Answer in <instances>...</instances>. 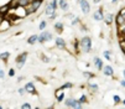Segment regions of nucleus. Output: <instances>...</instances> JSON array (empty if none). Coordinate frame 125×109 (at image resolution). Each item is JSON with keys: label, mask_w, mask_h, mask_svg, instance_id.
Returning a JSON list of instances; mask_svg holds the SVG:
<instances>
[{"label": "nucleus", "mask_w": 125, "mask_h": 109, "mask_svg": "<svg viewBox=\"0 0 125 109\" xmlns=\"http://www.w3.org/2000/svg\"><path fill=\"white\" fill-rule=\"evenodd\" d=\"M50 4H51V6L55 9V10H57V8H58V0H52Z\"/></svg>", "instance_id": "bb28decb"}, {"label": "nucleus", "mask_w": 125, "mask_h": 109, "mask_svg": "<svg viewBox=\"0 0 125 109\" xmlns=\"http://www.w3.org/2000/svg\"><path fill=\"white\" fill-rule=\"evenodd\" d=\"M77 24H79V17H78V16H74L73 19H72V22H71V25L74 26V25H77Z\"/></svg>", "instance_id": "7c9ffc66"}, {"label": "nucleus", "mask_w": 125, "mask_h": 109, "mask_svg": "<svg viewBox=\"0 0 125 109\" xmlns=\"http://www.w3.org/2000/svg\"><path fill=\"white\" fill-rule=\"evenodd\" d=\"M88 87H89V89H91L92 92H98V90H99V86H98L97 83L89 82V83H88Z\"/></svg>", "instance_id": "412c9836"}, {"label": "nucleus", "mask_w": 125, "mask_h": 109, "mask_svg": "<svg viewBox=\"0 0 125 109\" xmlns=\"http://www.w3.org/2000/svg\"><path fill=\"white\" fill-rule=\"evenodd\" d=\"M53 27H55L56 32L61 33V32L63 31V29H64V24H63V21H57V22H55V25H53Z\"/></svg>", "instance_id": "dca6fc26"}, {"label": "nucleus", "mask_w": 125, "mask_h": 109, "mask_svg": "<svg viewBox=\"0 0 125 109\" xmlns=\"http://www.w3.org/2000/svg\"><path fill=\"white\" fill-rule=\"evenodd\" d=\"M93 19L95 21H103L104 20V12H103V9H98L97 11L93 12Z\"/></svg>", "instance_id": "9d476101"}, {"label": "nucleus", "mask_w": 125, "mask_h": 109, "mask_svg": "<svg viewBox=\"0 0 125 109\" xmlns=\"http://www.w3.org/2000/svg\"><path fill=\"white\" fill-rule=\"evenodd\" d=\"M9 57H10V52H8V51L0 53V60H1V61H5V62H6V61L9 60Z\"/></svg>", "instance_id": "4be33fe9"}, {"label": "nucleus", "mask_w": 125, "mask_h": 109, "mask_svg": "<svg viewBox=\"0 0 125 109\" xmlns=\"http://www.w3.org/2000/svg\"><path fill=\"white\" fill-rule=\"evenodd\" d=\"M25 89H26V92L30 93V94H37V90H36V87H35L33 82H27L25 84Z\"/></svg>", "instance_id": "6e6552de"}, {"label": "nucleus", "mask_w": 125, "mask_h": 109, "mask_svg": "<svg viewBox=\"0 0 125 109\" xmlns=\"http://www.w3.org/2000/svg\"><path fill=\"white\" fill-rule=\"evenodd\" d=\"M123 76H124V78H125V69L123 71Z\"/></svg>", "instance_id": "37998d69"}, {"label": "nucleus", "mask_w": 125, "mask_h": 109, "mask_svg": "<svg viewBox=\"0 0 125 109\" xmlns=\"http://www.w3.org/2000/svg\"><path fill=\"white\" fill-rule=\"evenodd\" d=\"M64 104L68 108H82L83 107V104L78 103V100L74 99V98H67V99H64Z\"/></svg>", "instance_id": "39448f33"}, {"label": "nucleus", "mask_w": 125, "mask_h": 109, "mask_svg": "<svg viewBox=\"0 0 125 109\" xmlns=\"http://www.w3.org/2000/svg\"><path fill=\"white\" fill-rule=\"evenodd\" d=\"M119 35H120V36L123 35V37L125 39V26H124V27H120V29H119Z\"/></svg>", "instance_id": "473e14b6"}, {"label": "nucleus", "mask_w": 125, "mask_h": 109, "mask_svg": "<svg viewBox=\"0 0 125 109\" xmlns=\"http://www.w3.org/2000/svg\"><path fill=\"white\" fill-rule=\"evenodd\" d=\"M0 78H1V79L5 78V72H4V69H1V68H0Z\"/></svg>", "instance_id": "e433bc0d"}, {"label": "nucleus", "mask_w": 125, "mask_h": 109, "mask_svg": "<svg viewBox=\"0 0 125 109\" xmlns=\"http://www.w3.org/2000/svg\"><path fill=\"white\" fill-rule=\"evenodd\" d=\"M78 3L81 5V10L83 14H89V11H91V5H89V3L87 1V0H78Z\"/></svg>", "instance_id": "423d86ee"}, {"label": "nucleus", "mask_w": 125, "mask_h": 109, "mask_svg": "<svg viewBox=\"0 0 125 109\" xmlns=\"http://www.w3.org/2000/svg\"><path fill=\"white\" fill-rule=\"evenodd\" d=\"M45 14L50 17L51 20H55L56 19V16H57V14H56V10L53 9L52 6H51V4H48L47 6H46V10H45Z\"/></svg>", "instance_id": "0eeeda50"}, {"label": "nucleus", "mask_w": 125, "mask_h": 109, "mask_svg": "<svg viewBox=\"0 0 125 109\" xmlns=\"http://www.w3.org/2000/svg\"><path fill=\"white\" fill-rule=\"evenodd\" d=\"M119 46H120V48H121L123 53L125 54V39H124V37L119 40Z\"/></svg>", "instance_id": "5701e85b"}, {"label": "nucleus", "mask_w": 125, "mask_h": 109, "mask_svg": "<svg viewBox=\"0 0 125 109\" xmlns=\"http://www.w3.org/2000/svg\"><path fill=\"white\" fill-rule=\"evenodd\" d=\"M25 93H26V89H25V88H20V89H19V94H20V96H24Z\"/></svg>", "instance_id": "4c0bfd02"}, {"label": "nucleus", "mask_w": 125, "mask_h": 109, "mask_svg": "<svg viewBox=\"0 0 125 109\" xmlns=\"http://www.w3.org/2000/svg\"><path fill=\"white\" fill-rule=\"evenodd\" d=\"M52 39H53V36H52V33L50 32V31H41V33L39 35V40H37V42H40V44H43V42H47V41H52Z\"/></svg>", "instance_id": "f03ea898"}, {"label": "nucleus", "mask_w": 125, "mask_h": 109, "mask_svg": "<svg viewBox=\"0 0 125 109\" xmlns=\"http://www.w3.org/2000/svg\"><path fill=\"white\" fill-rule=\"evenodd\" d=\"M100 1H102V0H93V3H94V4H99Z\"/></svg>", "instance_id": "ea45409f"}, {"label": "nucleus", "mask_w": 125, "mask_h": 109, "mask_svg": "<svg viewBox=\"0 0 125 109\" xmlns=\"http://www.w3.org/2000/svg\"><path fill=\"white\" fill-rule=\"evenodd\" d=\"M21 108H22V109H24V108H25V109H31V104H29V103H24V104L21 105Z\"/></svg>", "instance_id": "c9c22d12"}, {"label": "nucleus", "mask_w": 125, "mask_h": 109, "mask_svg": "<svg viewBox=\"0 0 125 109\" xmlns=\"http://www.w3.org/2000/svg\"><path fill=\"white\" fill-rule=\"evenodd\" d=\"M9 5H10L11 9H16L17 6H19V0H11V1L9 3Z\"/></svg>", "instance_id": "b1692460"}, {"label": "nucleus", "mask_w": 125, "mask_h": 109, "mask_svg": "<svg viewBox=\"0 0 125 109\" xmlns=\"http://www.w3.org/2000/svg\"><path fill=\"white\" fill-rule=\"evenodd\" d=\"M56 99L58 103H62L64 99H66V96H64V92H63V89H58V92H56Z\"/></svg>", "instance_id": "2eb2a0df"}, {"label": "nucleus", "mask_w": 125, "mask_h": 109, "mask_svg": "<svg viewBox=\"0 0 125 109\" xmlns=\"http://www.w3.org/2000/svg\"><path fill=\"white\" fill-rule=\"evenodd\" d=\"M93 65H94V66L97 67V69H99V71H102V68H103V66H104L103 60L99 58V57H94V58H93Z\"/></svg>", "instance_id": "4468645a"}, {"label": "nucleus", "mask_w": 125, "mask_h": 109, "mask_svg": "<svg viewBox=\"0 0 125 109\" xmlns=\"http://www.w3.org/2000/svg\"><path fill=\"white\" fill-rule=\"evenodd\" d=\"M115 24H116L118 29H120V27H123V26L125 25V17H124L120 12L115 16Z\"/></svg>", "instance_id": "9b49d317"}, {"label": "nucleus", "mask_w": 125, "mask_h": 109, "mask_svg": "<svg viewBox=\"0 0 125 109\" xmlns=\"http://www.w3.org/2000/svg\"><path fill=\"white\" fill-rule=\"evenodd\" d=\"M46 26H47V21H45V20H42V21L40 22V25H39V29H40L41 31H43V30L46 29Z\"/></svg>", "instance_id": "a878e982"}, {"label": "nucleus", "mask_w": 125, "mask_h": 109, "mask_svg": "<svg viewBox=\"0 0 125 109\" xmlns=\"http://www.w3.org/2000/svg\"><path fill=\"white\" fill-rule=\"evenodd\" d=\"M113 20H114L113 14H106V15H104V21H105L106 25H112V24H113Z\"/></svg>", "instance_id": "a211bd4d"}, {"label": "nucleus", "mask_w": 125, "mask_h": 109, "mask_svg": "<svg viewBox=\"0 0 125 109\" xmlns=\"http://www.w3.org/2000/svg\"><path fill=\"white\" fill-rule=\"evenodd\" d=\"M120 84H121L123 87H125V79H123V81H120Z\"/></svg>", "instance_id": "58836bf2"}, {"label": "nucleus", "mask_w": 125, "mask_h": 109, "mask_svg": "<svg viewBox=\"0 0 125 109\" xmlns=\"http://www.w3.org/2000/svg\"><path fill=\"white\" fill-rule=\"evenodd\" d=\"M73 46H74V50H76V52H79V41L78 40H74L73 41Z\"/></svg>", "instance_id": "cd10ccee"}, {"label": "nucleus", "mask_w": 125, "mask_h": 109, "mask_svg": "<svg viewBox=\"0 0 125 109\" xmlns=\"http://www.w3.org/2000/svg\"><path fill=\"white\" fill-rule=\"evenodd\" d=\"M113 51H104L103 52V57L105 58V60H108V61H112L113 60Z\"/></svg>", "instance_id": "aec40b11"}, {"label": "nucleus", "mask_w": 125, "mask_h": 109, "mask_svg": "<svg viewBox=\"0 0 125 109\" xmlns=\"http://www.w3.org/2000/svg\"><path fill=\"white\" fill-rule=\"evenodd\" d=\"M79 48L84 53H89L92 51V39L89 36H84L79 40Z\"/></svg>", "instance_id": "f257e3e1"}, {"label": "nucleus", "mask_w": 125, "mask_h": 109, "mask_svg": "<svg viewBox=\"0 0 125 109\" xmlns=\"http://www.w3.org/2000/svg\"><path fill=\"white\" fill-rule=\"evenodd\" d=\"M10 5L9 4H6V5H4V6H0V16L1 17H6L8 16V14H9V11H10Z\"/></svg>", "instance_id": "ddd939ff"}, {"label": "nucleus", "mask_w": 125, "mask_h": 109, "mask_svg": "<svg viewBox=\"0 0 125 109\" xmlns=\"http://www.w3.org/2000/svg\"><path fill=\"white\" fill-rule=\"evenodd\" d=\"M42 1H43V0H32V1L30 3V5L27 6V8L31 10V14H35V12H36V11L41 8Z\"/></svg>", "instance_id": "20e7f679"}, {"label": "nucleus", "mask_w": 125, "mask_h": 109, "mask_svg": "<svg viewBox=\"0 0 125 109\" xmlns=\"http://www.w3.org/2000/svg\"><path fill=\"white\" fill-rule=\"evenodd\" d=\"M41 60H42L45 63H48V62H50V57L45 56V54H42V56H41Z\"/></svg>", "instance_id": "72a5a7b5"}, {"label": "nucleus", "mask_w": 125, "mask_h": 109, "mask_svg": "<svg viewBox=\"0 0 125 109\" xmlns=\"http://www.w3.org/2000/svg\"><path fill=\"white\" fill-rule=\"evenodd\" d=\"M102 71H103V75L108 76V77H113L114 76V68L112 66H103Z\"/></svg>", "instance_id": "f8f14e48"}, {"label": "nucleus", "mask_w": 125, "mask_h": 109, "mask_svg": "<svg viewBox=\"0 0 125 109\" xmlns=\"http://www.w3.org/2000/svg\"><path fill=\"white\" fill-rule=\"evenodd\" d=\"M83 76H84V77H87V78H89V79L94 77V75H93V73H91V72H87V71H84V72H83Z\"/></svg>", "instance_id": "c756f323"}, {"label": "nucleus", "mask_w": 125, "mask_h": 109, "mask_svg": "<svg viewBox=\"0 0 125 109\" xmlns=\"http://www.w3.org/2000/svg\"><path fill=\"white\" fill-rule=\"evenodd\" d=\"M123 104H124V105H125V99H124V100H123Z\"/></svg>", "instance_id": "c03bdc74"}, {"label": "nucleus", "mask_w": 125, "mask_h": 109, "mask_svg": "<svg viewBox=\"0 0 125 109\" xmlns=\"http://www.w3.org/2000/svg\"><path fill=\"white\" fill-rule=\"evenodd\" d=\"M77 100H78V103L84 104V103H87V96H85V94H82V96L79 97V99H77Z\"/></svg>", "instance_id": "393cba45"}, {"label": "nucleus", "mask_w": 125, "mask_h": 109, "mask_svg": "<svg viewBox=\"0 0 125 109\" xmlns=\"http://www.w3.org/2000/svg\"><path fill=\"white\" fill-rule=\"evenodd\" d=\"M26 60H27V52H22V53H20L19 56L15 58V62H16L17 68H22L24 65H25V62H26Z\"/></svg>", "instance_id": "7ed1b4c3"}, {"label": "nucleus", "mask_w": 125, "mask_h": 109, "mask_svg": "<svg viewBox=\"0 0 125 109\" xmlns=\"http://www.w3.org/2000/svg\"><path fill=\"white\" fill-rule=\"evenodd\" d=\"M55 44H56V46L58 47V48H64L66 47V41L62 39V37H57L56 40H55Z\"/></svg>", "instance_id": "f3484780"}, {"label": "nucleus", "mask_w": 125, "mask_h": 109, "mask_svg": "<svg viewBox=\"0 0 125 109\" xmlns=\"http://www.w3.org/2000/svg\"><path fill=\"white\" fill-rule=\"evenodd\" d=\"M24 79V77H19V78H17V82H21Z\"/></svg>", "instance_id": "79ce46f5"}, {"label": "nucleus", "mask_w": 125, "mask_h": 109, "mask_svg": "<svg viewBox=\"0 0 125 109\" xmlns=\"http://www.w3.org/2000/svg\"><path fill=\"white\" fill-rule=\"evenodd\" d=\"M72 87H73V84H72V83L67 82V83H64V84L61 87V89H69V88H72Z\"/></svg>", "instance_id": "c85d7f7f"}, {"label": "nucleus", "mask_w": 125, "mask_h": 109, "mask_svg": "<svg viewBox=\"0 0 125 109\" xmlns=\"http://www.w3.org/2000/svg\"><path fill=\"white\" fill-rule=\"evenodd\" d=\"M113 100H114L115 104H119V103L121 102V98H120L119 96H114V97H113Z\"/></svg>", "instance_id": "2f4dec72"}, {"label": "nucleus", "mask_w": 125, "mask_h": 109, "mask_svg": "<svg viewBox=\"0 0 125 109\" xmlns=\"http://www.w3.org/2000/svg\"><path fill=\"white\" fill-rule=\"evenodd\" d=\"M11 26V22L10 20L8 19V17H4V19L1 20V22H0V31H5V30H9Z\"/></svg>", "instance_id": "1a4fd4ad"}, {"label": "nucleus", "mask_w": 125, "mask_h": 109, "mask_svg": "<svg viewBox=\"0 0 125 109\" xmlns=\"http://www.w3.org/2000/svg\"><path fill=\"white\" fill-rule=\"evenodd\" d=\"M112 4H114V5L118 4V0H112Z\"/></svg>", "instance_id": "a19ab883"}, {"label": "nucleus", "mask_w": 125, "mask_h": 109, "mask_svg": "<svg viewBox=\"0 0 125 109\" xmlns=\"http://www.w3.org/2000/svg\"><path fill=\"white\" fill-rule=\"evenodd\" d=\"M37 40H39V35H32V36H30V37L27 39V44L29 45H35L37 42Z\"/></svg>", "instance_id": "6ab92c4d"}, {"label": "nucleus", "mask_w": 125, "mask_h": 109, "mask_svg": "<svg viewBox=\"0 0 125 109\" xmlns=\"http://www.w3.org/2000/svg\"><path fill=\"white\" fill-rule=\"evenodd\" d=\"M8 75H9V77H14V76H15V69H14V68H10Z\"/></svg>", "instance_id": "f704fd0d"}]
</instances>
